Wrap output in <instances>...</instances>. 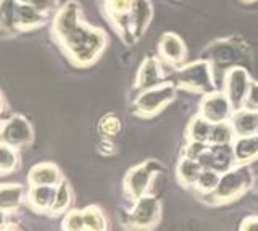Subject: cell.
I'll return each mask as SVG.
<instances>
[{
  "instance_id": "cell-1",
  "label": "cell",
  "mask_w": 258,
  "mask_h": 231,
  "mask_svg": "<svg viewBox=\"0 0 258 231\" xmlns=\"http://www.w3.org/2000/svg\"><path fill=\"white\" fill-rule=\"evenodd\" d=\"M50 37L73 67L86 70L102 59L108 36L102 28L89 25L78 0H68L50 21Z\"/></svg>"
},
{
  "instance_id": "cell-2",
  "label": "cell",
  "mask_w": 258,
  "mask_h": 231,
  "mask_svg": "<svg viewBox=\"0 0 258 231\" xmlns=\"http://www.w3.org/2000/svg\"><path fill=\"white\" fill-rule=\"evenodd\" d=\"M253 186V171L250 165H236L221 175L218 186L210 194L197 196L208 207H223L240 201Z\"/></svg>"
},
{
  "instance_id": "cell-3",
  "label": "cell",
  "mask_w": 258,
  "mask_h": 231,
  "mask_svg": "<svg viewBox=\"0 0 258 231\" xmlns=\"http://www.w3.org/2000/svg\"><path fill=\"white\" fill-rule=\"evenodd\" d=\"M215 71L216 70L212 62L200 57L173 70L171 79L174 81L177 91L192 95H204L207 92L218 89Z\"/></svg>"
},
{
  "instance_id": "cell-4",
  "label": "cell",
  "mask_w": 258,
  "mask_h": 231,
  "mask_svg": "<svg viewBox=\"0 0 258 231\" xmlns=\"http://www.w3.org/2000/svg\"><path fill=\"white\" fill-rule=\"evenodd\" d=\"M177 87L171 78L158 86L136 94L131 102V115L141 120H153L176 100Z\"/></svg>"
},
{
  "instance_id": "cell-5",
  "label": "cell",
  "mask_w": 258,
  "mask_h": 231,
  "mask_svg": "<svg viewBox=\"0 0 258 231\" xmlns=\"http://www.w3.org/2000/svg\"><path fill=\"white\" fill-rule=\"evenodd\" d=\"M202 59H207L213 63L215 70L223 68V71L229 67L239 65L240 62H247L252 59L250 45L240 36L221 37L210 42L200 53Z\"/></svg>"
},
{
  "instance_id": "cell-6",
  "label": "cell",
  "mask_w": 258,
  "mask_h": 231,
  "mask_svg": "<svg viewBox=\"0 0 258 231\" xmlns=\"http://www.w3.org/2000/svg\"><path fill=\"white\" fill-rule=\"evenodd\" d=\"M161 202L155 194H145L131 202V207L121 213V226L134 231H152L161 223Z\"/></svg>"
},
{
  "instance_id": "cell-7",
  "label": "cell",
  "mask_w": 258,
  "mask_h": 231,
  "mask_svg": "<svg viewBox=\"0 0 258 231\" xmlns=\"http://www.w3.org/2000/svg\"><path fill=\"white\" fill-rule=\"evenodd\" d=\"M165 168L158 160H144L129 168L123 178V196L127 202H134L145 194H153L152 185L163 175Z\"/></svg>"
},
{
  "instance_id": "cell-8",
  "label": "cell",
  "mask_w": 258,
  "mask_h": 231,
  "mask_svg": "<svg viewBox=\"0 0 258 231\" xmlns=\"http://www.w3.org/2000/svg\"><path fill=\"white\" fill-rule=\"evenodd\" d=\"M250 84H252V76L244 65H234L223 71V84L221 91L228 95L232 108L245 107Z\"/></svg>"
},
{
  "instance_id": "cell-9",
  "label": "cell",
  "mask_w": 258,
  "mask_h": 231,
  "mask_svg": "<svg viewBox=\"0 0 258 231\" xmlns=\"http://www.w3.org/2000/svg\"><path fill=\"white\" fill-rule=\"evenodd\" d=\"M134 0H99L102 15L124 45H134L127 28V18Z\"/></svg>"
},
{
  "instance_id": "cell-10",
  "label": "cell",
  "mask_w": 258,
  "mask_h": 231,
  "mask_svg": "<svg viewBox=\"0 0 258 231\" xmlns=\"http://www.w3.org/2000/svg\"><path fill=\"white\" fill-rule=\"evenodd\" d=\"M0 141L21 150L34 142V128L24 115L15 113L5 120L4 130L0 133Z\"/></svg>"
},
{
  "instance_id": "cell-11",
  "label": "cell",
  "mask_w": 258,
  "mask_h": 231,
  "mask_svg": "<svg viewBox=\"0 0 258 231\" xmlns=\"http://www.w3.org/2000/svg\"><path fill=\"white\" fill-rule=\"evenodd\" d=\"M232 105L221 89H215L212 92H207L202 95L199 102V110L197 113L202 115L207 122L212 125L229 122V117L232 113Z\"/></svg>"
},
{
  "instance_id": "cell-12",
  "label": "cell",
  "mask_w": 258,
  "mask_h": 231,
  "mask_svg": "<svg viewBox=\"0 0 258 231\" xmlns=\"http://www.w3.org/2000/svg\"><path fill=\"white\" fill-rule=\"evenodd\" d=\"M196 160L204 168H212L215 171L226 173L236 166L232 142L231 144H210V142H207Z\"/></svg>"
},
{
  "instance_id": "cell-13",
  "label": "cell",
  "mask_w": 258,
  "mask_h": 231,
  "mask_svg": "<svg viewBox=\"0 0 258 231\" xmlns=\"http://www.w3.org/2000/svg\"><path fill=\"white\" fill-rule=\"evenodd\" d=\"M157 53L161 63L173 70L179 68L187 60V47H185L184 39L173 31L160 36L157 42Z\"/></svg>"
},
{
  "instance_id": "cell-14",
  "label": "cell",
  "mask_w": 258,
  "mask_h": 231,
  "mask_svg": "<svg viewBox=\"0 0 258 231\" xmlns=\"http://www.w3.org/2000/svg\"><path fill=\"white\" fill-rule=\"evenodd\" d=\"M166 79L163 63L157 57H147L144 59L141 63L137 75L134 78V86H133V97L136 94H139L142 91H147L153 86H158L160 83H163Z\"/></svg>"
},
{
  "instance_id": "cell-15",
  "label": "cell",
  "mask_w": 258,
  "mask_h": 231,
  "mask_svg": "<svg viewBox=\"0 0 258 231\" xmlns=\"http://www.w3.org/2000/svg\"><path fill=\"white\" fill-rule=\"evenodd\" d=\"M153 20V5L150 0H134L127 18V28L133 44H137L147 33Z\"/></svg>"
},
{
  "instance_id": "cell-16",
  "label": "cell",
  "mask_w": 258,
  "mask_h": 231,
  "mask_svg": "<svg viewBox=\"0 0 258 231\" xmlns=\"http://www.w3.org/2000/svg\"><path fill=\"white\" fill-rule=\"evenodd\" d=\"M52 15H47L39 12L37 9L26 4H21L16 0V9H15V20L16 28L21 33H32V31L44 28L45 25L52 21Z\"/></svg>"
},
{
  "instance_id": "cell-17",
  "label": "cell",
  "mask_w": 258,
  "mask_h": 231,
  "mask_svg": "<svg viewBox=\"0 0 258 231\" xmlns=\"http://www.w3.org/2000/svg\"><path fill=\"white\" fill-rule=\"evenodd\" d=\"M60 166L53 162H40L28 171V186H58L63 180Z\"/></svg>"
},
{
  "instance_id": "cell-18",
  "label": "cell",
  "mask_w": 258,
  "mask_h": 231,
  "mask_svg": "<svg viewBox=\"0 0 258 231\" xmlns=\"http://www.w3.org/2000/svg\"><path fill=\"white\" fill-rule=\"evenodd\" d=\"M229 125L234 138L250 136L258 133V110L250 107H240L232 110L229 117Z\"/></svg>"
},
{
  "instance_id": "cell-19",
  "label": "cell",
  "mask_w": 258,
  "mask_h": 231,
  "mask_svg": "<svg viewBox=\"0 0 258 231\" xmlns=\"http://www.w3.org/2000/svg\"><path fill=\"white\" fill-rule=\"evenodd\" d=\"M26 188L20 183H2L0 185V210L15 213L26 204Z\"/></svg>"
},
{
  "instance_id": "cell-20",
  "label": "cell",
  "mask_w": 258,
  "mask_h": 231,
  "mask_svg": "<svg viewBox=\"0 0 258 231\" xmlns=\"http://www.w3.org/2000/svg\"><path fill=\"white\" fill-rule=\"evenodd\" d=\"M56 186H29L26 193V205L36 213H50L55 201Z\"/></svg>"
},
{
  "instance_id": "cell-21",
  "label": "cell",
  "mask_w": 258,
  "mask_h": 231,
  "mask_svg": "<svg viewBox=\"0 0 258 231\" xmlns=\"http://www.w3.org/2000/svg\"><path fill=\"white\" fill-rule=\"evenodd\" d=\"M232 149L236 165H252L258 160V133L234 138Z\"/></svg>"
},
{
  "instance_id": "cell-22",
  "label": "cell",
  "mask_w": 258,
  "mask_h": 231,
  "mask_svg": "<svg viewBox=\"0 0 258 231\" xmlns=\"http://www.w3.org/2000/svg\"><path fill=\"white\" fill-rule=\"evenodd\" d=\"M202 170H204V166H202L196 158L179 155V160L176 163V180L179 183L181 188L192 191Z\"/></svg>"
},
{
  "instance_id": "cell-23",
  "label": "cell",
  "mask_w": 258,
  "mask_h": 231,
  "mask_svg": "<svg viewBox=\"0 0 258 231\" xmlns=\"http://www.w3.org/2000/svg\"><path fill=\"white\" fill-rule=\"evenodd\" d=\"M212 126L213 125L207 122L204 117L196 113L184 130V142H210Z\"/></svg>"
},
{
  "instance_id": "cell-24",
  "label": "cell",
  "mask_w": 258,
  "mask_h": 231,
  "mask_svg": "<svg viewBox=\"0 0 258 231\" xmlns=\"http://www.w3.org/2000/svg\"><path fill=\"white\" fill-rule=\"evenodd\" d=\"M16 0H0V37H15L20 34L15 20Z\"/></svg>"
},
{
  "instance_id": "cell-25",
  "label": "cell",
  "mask_w": 258,
  "mask_h": 231,
  "mask_svg": "<svg viewBox=\"0 0 258 231\" xmlns=\"http://www.w3.org/2000/svg\"><path fill=\"white\" fill-rule=\"evenodd\" d=\"M73 201H75V194H73V188L70 185V181L67 178H63L61 183L56 186V193H55V201L50 209V217H60V215H64L73 205Z\"/></svg>"
},
{
  "instance_id": "cell-26",
  "label": "cell",
  "mask_w": 258,
  "mask_h": 231,
  "mask_svg": "<svg viewBox=\"0 0 258 231\" xmlns=\"http://www.w3.org/2000/svg\"><path fill=\"white\" fill-rule=\"evenodd\" d=\"M83 210V220H84V231H107L110 229V223L107 215L100 205H87Z\"/></svg>"
},
{
  "instance_id": "cell-27",
  "label": "cell",
  "mask_w": 258,
  "mask_h": 231,
  "mask_svg": "<svg viewBox=\"0 0 258 231\" xmlns=\"http://www.w3.org/2000/svg\"><path fill=\"white\" fill-rule=\"evenodd\" d=\"M21 166L20 149L0 141V177L18 171Z\"/></svg>"
},
{
  "instance_id": "cell-28",
  "label": "cell",
  "mask_w": 258,
  "mask_h": 231,
  "mask_svg": "<svg viewBox=\"0 0 258 231\" xmlns=\"http://www.w3.org/2000/svg\"><path fill=\"white\" fill-rule=\"evenodd\" d=\"M97 131L102 138L115 139L123 131V120L116 113H107L97 123Z\"/></svg>"
},
{
  "instance_id": "cell-29",
  "label": "cell",
  "mask_w": 258,
  "mask_h": 231,
  "mask_svg": "<svg viewBox=\"0 0 258 231\" xmlns=\"http://www.w3.org/2000/svg\"><path fill=\"white\" fill-rule=\"evenodd\" d=\"M220 171H215L212 168H204L202 173L199 175L197 178V183L196 186H194V193L197 196H205V194H210L212 191L218 186V183H220V178H221Z\"/></svg>"
},
{
  "instance_id": "cell-30",
  "label": "cell",
  "mask_w": 258,
  "mask_h": 231,
  "mask_svg": "<svg viewBox=\"0 0 258 231\" xmlns=\"http://www.w3.org/2000/svg\"><path fill=\"white\" fill-rule=\"evenodd\" d=\"M61 229L64 231H84V220L83 210L81 209H70L63 215Z\"/></svg>"
},
{
  "instance_id": "cell-31",
  "label": "cell",
  "mask_w": 258,
  "mask_h": 231,
  "mask_svg": "<svg viewBox=\"0 0 258 231\" xmlns=\"http://www.w3.org/2000/svg\"><path fill=\"white\" fill-rule=\"evenodd\" d=\"M21 4H26L37 9L39 12L47 15H55V12L60 9V0H18Z\"/></svg>"
},
{
  "instance_id": "cell-32",
  "label": "cell",
  "mask_w": 258,
  "mask_h": 231,
  "mask_svg": "<svg viewBox=\"0 0 258 231\" xmlns=\"http://www.w3.org/2000/svg\"><path fill=\"white\" fill-rule=\"evenodd\" d=\"M97 152L102 157H113L118 154V149L115 146V142H113V139L102 138L99 144H97Z\"/></svg>"
},
{
  "instance_id": "cell-33",
  "label": "cell",
  "mask_w": 258,
  "mask_h": 231,
  "mask_svg": "<svg viewBox=\"0 0 258 231\" xmlns=\"http://www.w3.org/2000/svg\"><path fill=\"white\" fill-rule=\"evenodd\" d=\"M239 231H258V213L248 215L240 221Z\"/></svg>"
},
{
  "instance_id": "cell-34",
  "label": "cell",
  "mask_w": 258,
  "mask_h": 231,
  "mask_svg": "<svg viewBox=\"0 0 258 231\" xmlns=\"http://www.w3.org/2000/svg\"><path fill=\"white\" fill-rule=\"evenodd\" d=\"M247 107L258 110V81L252 79V84H250V92H248V99H247Z\"/></svg>"
},
{
  "instance_id": "cell-35",
  "label": "cell",
  "mask_w": 258,
  "mask_h": 231,
  "mask_svg": "<svg viewBox=\"0 0 258 231\" xmlns=\"http://www.w3.org/2000/svg\"><path fill=\"white\" fill-rule=\"evenodd\" d=\"M8 215H10V213H7V212H4V210H0V231H4V229L7 228Z\"/></svg>"
},
{
  "instance_id": "cell-36",
  "label": "cell",
  "mask_w": 258,
  "mask_h": 231,
  "mask_svg": "<svg viewBox=\"0 0 258 231\" xmlns=\"http://www.w3.org/2000/svg\"><path fill=\"white\" fill-rule=\"evenodd\" d=\"M5 107H7V102H5V97H4V94L0 92V115L4 113V110H5Z\"/></svg>"
},
{
  "instance_id": "cell-37",
  "label": "cell",
  "mask_w": 258,
  "mask_h": 231,
  "mask_svg": "<svg viewBox=\"0 0 258 231\" xmlns=\"http://www.w3.org/2000/svg\"><path fill=\"white\" fill-rule=\"evenodd\" d=\"M237 2L242 5H255V4H258V0H237Z\"/></svg>"
},
{
  "instance_id": "cell-38",
  "label": "cell",
  "mask_w": 258,
  "mask_h": 231,
  "mask_svg": "<svg viewBox=\"0 0 258 231\" xmlns=\"http://www.w3.org/2000/svg\"><path fill=\"white\" fill-rule=\"evenodd\" d=\"M4 125H5V120L4 118H0V133H2V130H4Z\"/></svg>"
}]
</instances>
